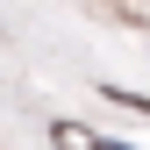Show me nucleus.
I'll use <instances>...</instances> for the list:
<instances>
[{"label": "nucleus", "instance_id": "1", "mask_svg": "<svg viewBox=\"0 0 150 150\" xmlns=\"http://www.w3.org/2000/svg\"><path fill=\"white\" fill-rule=\"evenodd\" d=\"M57 136H64L71 150H122V143H93V136H79V129H57Z\"/></svg>", "mask_w": 150, "mask_h": 150}]
</instances>
